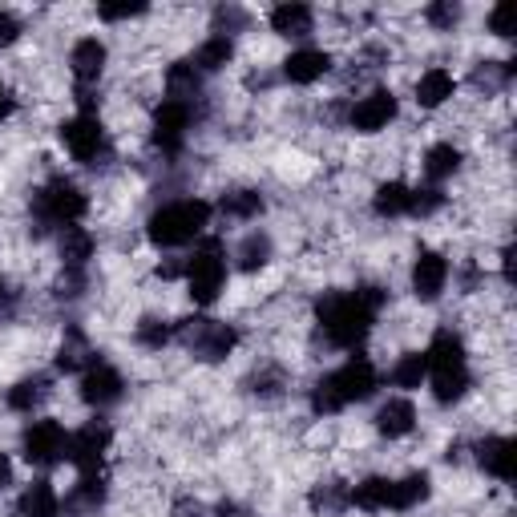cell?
I'll use <instances>...</instances> for the list:
<instances>
[{"label":"cell","instance_id":"cell-3","mask_svg":"<svg viewBox=\"0 0 517 517\" xmlns=\"http://www.w3.org/2000/svg\"><path fill=\"white\" fill-rule=\"evenodd\" d=\"M429 356V376H433V392L441 404H453L465 396L469 388V364H465V344L453 332H437Z\"/></svg>","mask_w":517,"mask_h":517},{"label":"cell","instance_id":"cell-21","mask_svg":"<svg viewBox=\"0 0 517 517\" xmlns=\"http://www.w3.org/2000/svg\"><path fill=\"white\" fill-rule=\"evenodd\" d=\"M57 509H61V497L49 481H33L21 493V517H57Z\"/></svg>","mask_w":517,"mask_h":517},{"label":"cell","instance_id":"cell-24","mask_svg":"<svg viewBox=\"0 0 517 517\" xmlns=\"http://www.w3.org/2000/svg\"><path fill=\"white\" fill-rule=\"evenodd\" d=\"M93 255V235L81 231V227H65L61 235V259H65V271H81Z\"/></svg>","mask_w":517,"mask_h":517},{"label":"cell","instance_id":"cell-22","mask_svg":"<svg viewBox=\"0 0 517 517\" xmlns=\"http://www.w3.org/2000/svg\"><path fill=\"white\" fill-rule=\"evenodd\" d=\"M312 25H316V17H312V9H307V5H279L271 13V29L283 33V37H307V33H312Z\"/></svg>","mask_w":517,"mask_h":517},{"label":"cell","instance_id":"cell-1","mask_svg":"<svg viewBox=\"0 0 517 517\" xmlns=\"http://www.w3.org/2000/svg\"><path fill=\"white\" fill-rule=\"evenodd\" d=\"M380 303H384V291H380V287L332 291V295L320 299L316 316H320L324 336H328L336 348H356V344L368 336V328H372V320H376V312H380Z\"/></svg>","mask_w":517,"mask_h":517},{"label":"cell","instance_id":"cell-13","mask_svg":"<svg viewBox=\"0 0 517 517\" xmlns=\"http://www.w3.org/2000/svg\"><path fill=\"white\" fill-rule=\"evenodd\" d=\"M392 118H396V97H392L388 89H376V93H368L360 106L352 110V130L376 134V130H384Z\"/></svg>","mask_w":517,"mask_h":517},{"label":"cell","instance_id":"cell-34","mask_svg":"<svg viewBox=\"0 0 517 517\" xmlns=\"http://www.w3.org/2000/svg\"><path fill=\"white\" fill-rule=\"evenodd\" d=\"M267 259H271V239L267 235H247L243 239V247H239V267L243 271H259V267H267Z\"/></svg>","mask_w":517,"mask_h":517},{"label":"cell","instance_id":"cell-40","mask_svg":"<svg viewBox=\"0 0 517 517\" xmlns=\"http://www.w3.org/2000/svg\"><path fill=\"white\" fill-rule=\"evenodd\" d=\"M243 25H247V13H243V9H215V29H219V33H223V29L231 33V29H243Z\"/></svg>","mask_w":517,"mask_h":517},{"label":"cell","instance_id":"cell-23","mask_svg":"<svg viewBox=\"0 0 517 517\" xmlns=\"http://www.w3.org/2000/svg\"><path fill=\"white\" fill-rule=\"evenodd\" d=\"M429 473H408L404 481H392V497H388V505L392 509H412V505H421L425 497H429Z\"/></svg>","mask_w":517,"mask_h":517},{"label":"cell","instance_id":"cell-26","mask_svg":"<svg viewBox=\"0 0 517 517\" xmlns=\"http://www.w3.org/2000/svg\"><path fill=\"white\" fill-rule=\"evenodd\" d=\"M235 57V45H231V37H211L206 45H198V53H194V69L198 73H215V69H223L227 61Z\"/></svg>","mask_w":517,"mask_h":517},{"label":"cell","instance_id":"cell-29","mask_svg":"<svg viewBox=\"0 0 517 517\" xmlns=\"http://www.w3.org/2000/svg\"><path fill=\"white\" fill-rule=\"evenodd\" d=\"M166 85H170V101H186L190 106V97H198V69L190 61H178V65H170Z\"/></svg>","mask_w":517,"mask_h":517},{"label":"cell","instance_id":"cell-15","mask_svg":"<svg viewBox=\"0 0 517 517\" xmlns=\"http://www.w3.org/2000/svg\"><path fill=\"white\" fill-rule=\"evenodd\" d=\"M328 69H332V57H328L324 49H299V53H291V57L283 61V73H287V81H295V85H312V81H320Z\"/></svg>","mask_w":517,"mask_h":517},{"label":"cell","instance_id":"cell-42","mask_svg":"<svg viewBox=\"0 0 517 517\" xmlns=\"http://www.w3.org/2000/svg\"><path fill=\"white\" fill-rule=\"evenodd\" d=\"M146 5H101V17L106 21H126V17H142Z\"/></svg>","mask_w":517,"mask_h":517},{"label":"cell","instance_id":"cell-41","mask_svg":"<svg viewBox=\"0 0 517 517\" xmlns=\"http://www.w3.org/2000/svg\"><path fill=\"white\" fill-rule=\"evenodd\" d=\"M21 37V21L13 13H0V49H9Z\"/></svg>","mask_w":517,"mask_h":517},{"label":"cell","instance_id":"cell-20","mask_svg":"<svg viewBox=\"0 0 517 517\" xmlns=\"http://www.w3.org/2000/svg\"><path fill=\"white\" fill-rule=\"evenodd\" d=\"M101 501H106V485H101V477L97 473H85L77 485H73V493L65 497V513H93Z\"/></svg>","mask_w":517,"mask_h":517},{"label":"cell","instance_id":"cell-16","mask_svg":"<svg viewBox=\"0 0 517 517\" xmlns=\"http://www.w3.org/2000/svg\"><path fill=\"white\" fill-rule=\"evenodd\" d=\"M69 65H73V77H77L81 85L97 81V77H101V69H106V45H101L97 37L77 41V45H73V53H69Z\"/></svg>","mask_w":517,"mask_h":517},{"label":"cell","instance_id":"cell-28","mask_svg":"<svg viewBox=\"0 0 517 517\" xmlns=\"http://www.w3.org/2000/svg\"><path fill=\"white\" fill-rule=\"evenodd\" d=\"M457 170H461V150H457V146L441 142V146H433V150L425 154V174H429L433 182H445V178H453Z\"/></svg>","mask_w":517,"mask_h":517},{"label":"cell","instance_id":"cell-9","mask_svg":"<svg viewBox=\"0 0 517 517\" xmlns=\"http://www.w3.org/2000/svg\"><path fill=\"white\" fill-rule=\"evenodd\" d=\"M21 445H25V461L29 465H53V461L65 457L69 437H65V429L57 421H33L25 429V441Z\"/></svg>","mask_w":517,"mask_h":517},{"label":"cell","instance_id":"cell-32","mask_svg":"<svg viewBox=\"0 0 517 517\" xmlns=\"http://www.w3.org/2000/svg\"><path fill=\"white\" fill-rule=\"evenodd\" d=\"M45 396H49V380H45V376H29V380H21V384L9 392V408H17V412H33Z\"/></svg>","mask_w":517,"mask_h":517},{"label":"cell","instance_id":"cell-7","mask_svg":"<svg viewBox=\"0 0 517 517\" xmlns=\"http://www.w3.org/2000/svg\"><path fill=\"white\" fill-rule=\"evenodd\" d=\"M227 279V263H223V247L211 239L190 263H186V287L194 303H215Z\"/></svg>","mask_w":517,"mask_h":517},{"label":"cell","instance_id":"cell-10","mask_svg":"<svg viewBox=\"0 0 517 517\" xmlns=\"http://www.w3.org/2000/svg\"><path fill=\"white\" fill-rule=\"evenodd\" d=\"M122 372L110 368V364H89L85 376H81V400L93 404V408H110L122 400Z\"/></svg>","mask_w":517,"mask_h":517},{"label":"cell","instance_id":"cell-4","mask_svg":"<svg viewBox=\"0 0 517 517\" xmlns=\"http://www.w3.org/2000/svg\"><path fill=\"white\" fill-rule=\"evenodd\" d=\"M211 223V206L202 198H182V202H170L162 211H154L150 219V243L158 247H182L190 239H198Z\"/></svg>","mask_w":517,"mask_h":517},{"label":"cell","instance_id":"cell-12","mask_svg":"<svg viewBox=\"0 0 517 517\" xmlns=\"http://www.w3.org/2000/svg\"><path fill=\"white\" fill-rule=\"evenodd\" d=\"M61 142L77 162H93L101 154V122L93 114H77L73 122L61 126Z\"/></svg>","mask_w":517,"mask_h":517},{"label":"cell","instance_id":"cell-37","mask_svg":"<svg viewBox=\"0 0 517 517\" xmlns=\"http://www.w3.org/2000/svg\"><path fill=\"white\" fill-rule=\"evenodd\" d=\"M170 328L162 324V320H154V316H146L142 324H138V344L142 348H162V344H170Z\"/></svg>","mask_w":517,"mask_h":517},{"label":"cell","instance_id":"cell-45","mask_svg":"<svg viewBox=\"0 0 517 517\" xmlns=\"http://www.w3.org/2000/svg\"><path fill=\"white\" fill-rule=\"evenodd\" d=\"M13 307V287H9V279L0 275V312H9Z\"/></svg>","mask_w":517,"mask_h":517},{"label":"cell","instance_id":"cell-39","mask_svg":"<svg viewBox=\"0 0 517 517\" xmlns=\"http://www.w3.org/2000/svg\"><path fill=\"white\" fill-rule=\"evenodd\" d=\"M344 501H348V489H344L340 481H336V485H324V489H316V493H312V505H316V509H328V513H336Z\"/></svg>","mask_w":517,"mask_h":517},{"label":"cell","instance_id":"cell-5","mask_svg":"<svg viewBox=\"0 0 517 517\" xmlns=\"http://www.w3.org/2000/svg\"><path fill=\"white\" fill-rule=\"evenodd\" d=\"M198 360L215 364V360H227L231 348L239 344V332L231 324H219V320H182L178 332H174Z\"/></svg>","mask_w":517,"mask_h":517},{"label":"cell","instance_id":"cell-6","mask_svg":"<svg viewBox=\"0 0 517 517\" xmlns=\"http://www.w3.org/2000/svg\"><path fill=\"white\" fill-rule=\"evenodd\" d=\"M85 194L69 182V178H53L49 186L37 190V219L53 223V227H73L85 215Z\"/></svg>","mask_w":517,"mask_h":517},{"label":"cell","instance_id":"cell-2","mask_svg":"<svg viewBox=\"0 0 517 517\" xmlns=\"http://www.w3.org/2000/svg\"><path fill=\"white\" fill-rule=\"evenodd\" d=\"M376 392V368L360 356V360H348L344 368H336L332 376H324L312 392V408L316 412H340L344 404L352 400H368Z\"/></svg>","mask_w":517,"mask_h":517},{"label":"cell","instance_id":"cell-33","mask_svg":"<svg viewBox=\"0 0 517 517\" xmlns=\"http://www.w3.org/2000/svg\"><path fill=\"white\" fill-rule=\"evenodd\" d=\"M259 211H263V198L255 190H231V194H223V215H231V219H255Z\"/></svg>","mask_w":517,"mask_h":517},{"label":"cell","instance_id":"cell-17","mask_svg":"<svg viewBox=\"0 0 517 517\" xmlns=\"http://www.w3.org/2000/svg\"><path fill=\"white\" fill-rule=\"evenodd\" d=\"M477 461L485 473L501 477V481H513V441L509 437H489L477 445Z\"/></svg>","mask_w":517,"mask_h":517},{"label":"cell","instance_id":"cell-25","mask_svg":"<svg viewBox=\"0 0 517 517\" xmlns=\"http://www.w3.org/2000/svg\"><path fill=\"white\" fill-rule=\"evenodd\" d=\"M388 497H392V481H388V477H368V481H360V485L348 493V501L360 505V509H368V513L388 509Z\"/></svg>","mask_w":517,"mask_h":517},{"label":"cell","instance_id":"cell-44","mask_svg":"<svg viewBox=\"0 0 517 517\" xmlns=\"http://www.w3.org/2000/svg\"><path fill=\"white\" fill-rule=\"evenodd\" d=\"M9 485H13V461L0 453V489H9Z\"/></svg>","mask_w":517,"mask_h":517},{"label":"cell","instance_id":"cell-11","mask_svg":"<svg viewBox=\"0 0 517 517\" xmlns=\"http://www.w3.org/2000/svg\"><path fill=\"white\" fill-rule=\"evenodd\" d=\"M186 126H190V106L186 101H162L158 114H154V142L166 154H178L182 138H186Z\"/></svg>","mask_w":517,"mask_h":517},{"label":"cell","instance_id":"cell-31","mask_svg":"<svg viewBox=\"0 0 517 517\" xmlns=\"http://www.w3.org/2000/svg\"><path fill=\"white\" fill-rule=\"evenodd\" d=\"M425 376H429V356L425 352H408L392 368V384H400V388H421Z\"/></svg>","mask_w":517,"mask_h":517},{"label":"cell","instance_id":"cell-43","mask_svg":"<svg viewBox=\"0 0 517 517\" xmlns=\"http://www.w3.org/2000/svg\"><path fill=\"white\" fill-rule=\"evenodd\" d=\"M489 33H497V37H513V29H509V5H497V9L489 13Z\"/></svg>","mask_w":517,"mask_h":517},{"label":"cell","instance_id":"cell-36","mask_svg":"<svg viewBox=\"0 0 517 517\" xmlns=\"http://www.w3.org/2000/svg\"><path fill=\"white\" fill-rule=\"evenodd\" d=\"M509 77H513V65H505V61H485L473 69V85H481V89H501Z\"/></svg>","mask_w":517,"mask_h":517},{"label":"cell","instance_id":"cell-27","mask_svg":"<svg viewBox=\"0 0 517 517\" xmlns=\"http://www.w3.org/2000/svg\"><path fill=\"white\" fill-rule=\"evenodd\" d=\"M89 360H93L89 340H85L77 328H69L65 340H61V352H57V368H61V372H77V368H85Z\"/></svg>","mask_w":517,"mask_h":517},{"label":"cell","instance_id":"cell-38","mask_svg":"<svg viewBox=\"0 0 517 517\" xmlns=\"http://www.w3.org/2000/svg\"><path fill=\"white\" fill-rule=\"evenodd\" d=\"M425 17H429V25H437V29H453V25L461 21V5H453V0H437V5L425 9Z\"/></svg>","mask_w":517,"mask_h":517},{"label":"cell","instance_id":"cell-19","mask_svg":"<svg viewBox=\"0 0 517 517\" xmlns=\"http://www.w3.org/2000/svg\"><path fill=\"white\" fill-rule=\"evenodd\" d=\"M412 425H417V412H412L408 400H388L380 412H376V429L384 437H408Z\"/></svg>","mask_w":517,"mask_h":517},{"label":"cell","instance_id":"cell-46","mask_svg":"<svg viewBox=\"0 0 517 517\" xmlns=\"http://www.w3.org/2000/svg\"><path fill=\"white\" fill-rule=\"evenodd\" d=\"M9 114H13V101H9V93H5V89H0V122H5Z\"/></svg>","mask_w":517,"mask_h":517},{"label":"cell","instance_id":"cell-14","mask_svg":"<svg viewBox=\"0 0 517 517\" xmlns=\"http://www.w3.org/2000/svg\"><path fill=\"white\" fill-rule=\"evenodd\" d=\"M449 283V263L437 251H421L417 263H412V291L417 299H437Z\"/></svg>","mask_w":517,"mask_h":517},{"label":"cell","instance_id":"cell-30","mask_svg":"<svg viewBox=\"0 0 517 517\" xmlns=\"http://www.w3.org/2000/svg\"><path fill=\"white\" fill-rule=\"evenodd\" d=\"M372 206H376V215H384V219L408 215V186H404V182H384V186L376 190Z\"/></svg>","mask_w":517,"mask_h":517},{"label":"cell","instance_id":"cell-8","mask_svg":"<svg viewBox=\"0 0 517 517\" xmlns=\"http://www.w3.org/2000/svg\"><path fill=\"white\" fill-rule=\"evenodd\" d=\"M110 441H114V433H110V425H106V421H89L85 429H77V433L69 437L65 457H69L81 473H93V469L101 465V457H106Z\"/></svg>","mask_w":517,"mask_h":517},{"label":"cell","instance_id":"cell-18","mask_svg":"<svg viewBox=\"0 0 517 517\" xmlns=\"http://www.w3.org/2000/svg\"><path fill=\"white\" fill-rule=\"evenodd\" d=\"M453 89H457V81H453L449 69H429L417 81V101H421L425 110H437V106H445V101L453 97Z\"/></svg>","mask_w":517,"mask_h":517},{"label":"cell","instance_id":"cell-35","mask_svg":"<svg viewBox=\"0 0 517 517\" xmlns=\"http://www.w3.org/2000/svg\"><path fill=\"white\" fill-rule=\"evenodd\" d=\"M445 206V194L437 186H425V190H408V215H437Z\"/></svg>","mask_w":517,"mask_h":517}]
</instances>
